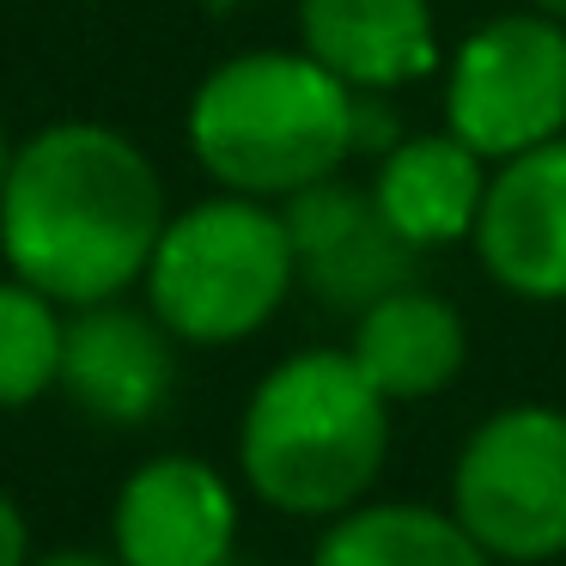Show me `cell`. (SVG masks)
<instances>
[{
  "label": "cell",
  "mask_w": 566,
  "mask_h": 566,
  "mask_svg": "<svg viewBox=\"0 0 566 566\" xmlns=\"http://www.w3.org/2000/svg\"><path fill=\"white\" fill-rule=\"evenodd\" d=\"M165 177L123 128L50 123L13 147L0 189V256L55 305H104L147 281L165 238Z\"/></svg>",
  "instance_id": "6da1fadb"
},
{
  "label": "cell",
  "mask_w": 566,
  "mask_h": 566,
  "mask_svg": "<svg viewBox=\"0 0 566 566\" xmlns=\"http://www.w3.org/2000/svg\"><path fill=\"white\" fill-rule=\"evenodd\" d=\"M396 402L347 347H305L262 371L238 420V475L269 512L329 517L371 500L390 463Z\"/></svg>",
  "instance_id": "7a4b0ae2"
},
{
  "label": "cell",
  "mask_w": 566,
  "mask_h": 566,
  "mask_svg": "<svg viewBox=\"0 0 566 566\" xmlns=\"http://www.w3.org/2000/svg\"><path fill=\"white\" fill-rule=\"evenodd\" d=\"M184 135L226 196L286 201L366 147V98L305 50H244L196 86Z\"/></svg>",
  "instance_id": "3957f363"
},
{
  "label": "cell",
  "mask_w": 566,
  "mask_h": 566,
  "mask_svg": "<svg viewBox=\"0 0 566 566\" xmlns=\"http://www.w3.org/2000/svg\"><path fill=\"white\" fill-rule=\"evenodd\" d=\"M140 286H147V311L184 347L250 342L298 286L281 201L208 196L171 213Z\"/></svg>",
  "instance_id": "277c9868"
},
{
  "label": "cell",
  "mask_w": 566,
  "mask_h": 566,
  "mask_svg": "<svg viewBox=\"0 0 566 566\" xmlns=\"http://www.w3.org/2000/svg\"><path fill=\"white\" fill-rule=\"evenodd\" d=\"M451 512L493 566L566 554V408L512 402L475 420L451 463Z\"/></svg>",
  "instance_id": "5b68a950"
},
{
  "label": "cell",
  "mask_w": 566,
  "mask_h": 566,
  "mask_svg": "<svg viewBox=\"0 0 566 566\" xmlns=\"http://www.w3.org/2000/svg\"><path fill=\"white\" fill-rule=\"evenodd\" d=\"M444 128L505 165L566 135V19L542 7L481 19L444 55Z\"/></svg>",
  "instance_id": "8992f818"
},
{
  "label": "cell",
  "mask_w": 566,
  "mask_h": 566,
  "mask_svg": "<svg viewBox=\"0 0 566 566\" xmlns=\"http://www.w3.org/2000/svg\"><path fill=\"white\" fill-rule=\"evenodd\" d=\"M281 213H286V232H293L298 286L317 305L359 317L366 305L390 298L396 286H415L420 250L384 220L371 184L323 177V184L286 196Z\"/></svg>",
  "instance_id": "52a82bcc"
},
{
  "label": "cell",
  "mask_w": 566,
  "mask_h": 566,
  "mask_svg": "<svg viewBox=\"0 0 566 566\" xmlns=\"http://www.w3.org/2000/svg\"><path fill=\"white\" fill-rule=\"evenodd\" d=\"M469 250L500 293L566 305V135L493 165Z\"/></svg>",
  "instance_id": "ba28073f"
},
{
  "label": "cell",
  "mask_w": 566,
  "mask_h": 566,
  "mask_svg": "<svg viewBox=\"0 0 566 566\" xmlns=\"http://www.w3.org/2000/svg\"><path fill=\"white\" fill-rule=\"evenodd\" d=\"M123 566H232L238 493L201 457H147L111 505Z\"/></svg>",
  "instance_id": "9c48e42d"
},
{
  "label": "cell",
  "mask_w": 566,
  "mask_h": 566,
  "mask_svg": "<svg viewBox=\"0 0 566 566\" xmlns=\"http://www.w3.org/2000/svg\"><path fill=\"white\" fill-rule=\"evenodd\" d=\"M177 384V335L153 311H128L116 298L86 305L67 323L62 390L104 427H147Z\"/></svg>",
  "instance_id": "30bf717a"
},
{
  "label": "cell",
  "mask_w": 566,
  "mask_h": 566,
  "mask_svg": "<svg viewBox=\"0 0 566 566\" xmlns=\"http://www.w3.org/2000/svg\"><path fill=\"white\" fill-rule=\"evenodd\" d=\"M298 50L335 80L378 98L444 74V43L432 0H298Z\"/></svg>",
  "instance_id": "8fae6325"
},
{
  "label": "cell",
  "mask_w": 566,
  "mask_h": 566,
  "mask_svg": "<svg viewBox=\"0 0 566 566\" xmlns=\"http://www.w3.org/2000/svg\"><path fill=\"white\" fill-rule=\"evenodd\" d=\"M488 184H493V165L481 159L469 140H457L451 128L396 135L390 147L378 153V171H371V196H378L384 220H390L420 256L475 238Z\"/></svg>",
  "instance_id": "7c38bea8"
},
{
  "label": "cell",
  "mask_w": 566,
  "mask_h": 566,
  "mask_svg": "<svg viewBox=\"0 0 566 566\" xmlns=\"http://www.w3.org/2000/svg\"><path fill=\"white\" fill-rule=\"evenodd\" d=\"M347 354L359 359V371H366L396 408L432 402V396L451 390L457 371H463L469 323L451 298H439L432 286L415 281V286H396L390 298L359 311Z\"/></svg>",
  "instance_id": "4fadbf2b"
},
{
  "label": "cell",
  "mask_w": 566,
  "mask_h": 566,
  "mask_svg": "<svg viewBox=\"0 0 566 566\" xmlns=\"http://www.w3.org/2000/svg\"><path fill=\"white\" fill-rule=\"evenodd\" d=\"M311 566H493V554L457 524L451 505L359 500L323 524Z\"/></svg>",
  "instance_id": "5bb4252c"
},
{
  "label": "cell",
  "mask_w": 566,
  "mask_h": 566,
  "mask_svg": "<svg viewBox=\"0 0 566 566\" xmlns=\"http://www.w3.org/2000/svg\"><path fill=\"white\" fill-rule=\"evenodd\" d=\"M67 323L55 298L25 281H0V408H25L62 384Z\"/></svg>",
  "instance_id": "9a60e30c"
},
{
  "label": "cell",
  "mask_w": 566,
  "mask_h": 566,
  "mask_svg": "<svg viewBox=\"0 0 566 566\" xmlns=\"http://www.w3.org/2000/svg\"><path fill=\"white\" fill-rule=\"evenodd\" d=\"M0 566H31V530L7 493H0Z\"/></svg>",
  "instance_id": "2e32d148"
},
{
  "label": "cell",
  "mask_w": 566,
  "mask_h": 566,
  "mask_svg": "<svg viewBox=\"0 0 566 566\" xmlns=\"http://www.w3.org/2000/svg\"><path fill=\"white\" fill-rule=\"evenodd\" d=\"M31 566H123V560H104V554H50V560H31Z\"/></svg>",
  "instance_id": "e0dca14e"
},
{
  "label": "cell",
  "mask_w": 566,
  "mask_h": 566,
  "mask_svg": "<svg viewBox=\"0 0 566 566\" xmlns=\"http://www.w3.org/2000/svg\"><path fill=\"white\" fill-rule=\"evenodd\" d=\"M7 171H13V147H7V128H0V189H7Z\"/></svg>",
  "instance_id": "ac0fdd59"
},
{
  "label": "cell",
  "mask_w": 566,
  "mask_h": 566,
  "mask_svg": "<svg viewBox=\"0 0 566 566\" xmlns=\"http://www.w3.org/2000/svg\"><path fill=\"white\" fill-rule=\"evenodd\" d=\"M530 7H542V13H554V19H566V0H530Z\"/></svg>",
  "instance_id": "d6986e66"
}]
</instances>
